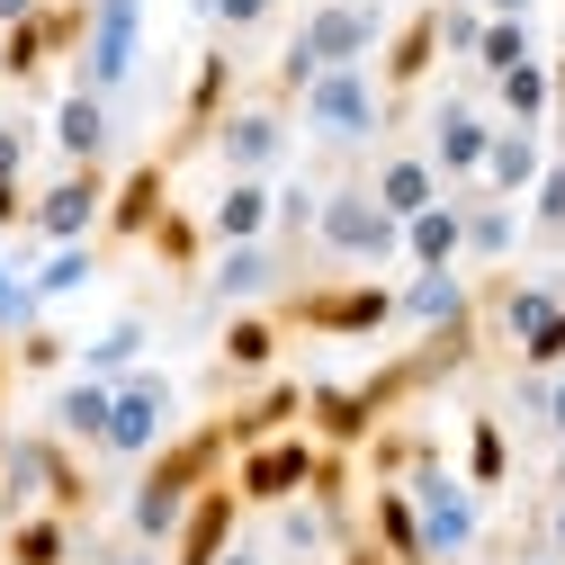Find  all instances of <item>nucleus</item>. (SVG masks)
<instances>
[{
    "label": "nucleus",
    "mask_w": 565,
    "mask_h": 565,
    "mask_svg": "<svg viewBox=\"0 0 565 565\" xmlns=\"http://www.w3.org/2000/svg\"><path fill=\"white\" fill-rule=\"evenodd\" d=\"M225 458H234V431H225V413H216V422H198V431H180V440H162L145 467H135V493H126V539H145V547H171L180 512H189L198 493L225 476Z\"/></svg>",
    "instance_id": "1"
},
{
    "label": "nucleus",
    "mask_w": 565,
    "mask_h": 565,
    "mask_svg": "<svg viewBox=\"0 0 565 565\" xmlns=\"http://www.w3.org/2000/svg\"><path fill=\"white\" fill-rule=\"evenodd\" d=\"M377 45H386V10H377V0H323V10L297 19V36L278 45V73H269L260 99L297 108L315 73H350V63H369Z\"/></svg>",
    "instance_id": "2"
},
{
    "label": "nucleus",
    "mask_w": 565,
    "mask_h": 565,
    "mask_svg": "<svg viewBox=\"0 0 565 565\" xmlns=\"http://www.w3.org/2000/svg\"><path fill=\"white\" fill-rule=\"evenodd\" d=\"M28 512H90V476L82 449L54 440V431H19L0 440V521H28Z\"/></svg>",
    "instance_id": "3"
},
{
    "label": "nucleus",
    "mask_w": 565,
    "mask_h": 565,
    "mask_svg": "<svg viewBox=\"0 0 565 565\" xmlns=\"http://www.w3.org/2000/svg\"><path fill=\"white\" fill-rule=\"evenodd\" d=\"M269 315L288 323V332L369 341V332H386V323H395V288H386V278H315V288H306V278H297V288L278 297Z\"/></svg>",
    "instance_id": "4"
},
{
    "label": "nucleus",
    "mask_w": 565,
    "mask_h": 565,
    "mask_svg": "<svg viewBox=\"0 0 565 565\" xmlns=\"http://www.w3.org/2000/svg\"><path fill=\"white\" fill-rule=\"evenodd\" d=\"M297 117H306V135H315L323 153H360V145L386 135V90H377L369 63H350V73H315L306 99H297Z\"/></svg>",
    "instance_id": "5"
},
{
    "label": "nucleus",
    "mask_w": 565,
    "mask_h": 565,
    "mask_svg": "<svg viewBox=\"0 0 565 565\" xmlns=\"http://www.w3.org/2000/svg\"><path fill=\"white\" fill-rule=\"evenodd\" d=\"M395 243H404V225L369 198V180H332V189L315 198V252H323V260L377 269V260H395Z\"/></svg>",
    "instance_id": "6"
},
{
    "label": "nucleus",
    "mask_w": 565,
    "mask_h": 565,
    "mask_svg": "<svg viewBox=\"0 0 565 565\" xmlns=\"http://www.w3.org/2000/svg\"><path fill=\"white\" fill-rule=\"evenodd\" d=\"M171 413H180V386L162 369H126L108 386V431H99V458L108 467H145L162 440H171Z\"/></svg>",
    "instance_id": "7"
},
{
    "label": "nucleus",
    "mask_w": 565,
    "mask_h": 565,
    "mask_svg": "<svg viewBox=\"0 0 565 565\" xmlns=\"http://www.w3.org/2000/svg\"><path fill=\"white\" fill-rule=\"evenodd\" d=\"M82 36H90V0H36L19 28H0V82L36 90L54 63H82Z\"/></svg>",
    "instance_id": "8"
},
{
    "label": "nucleus",
    "mask_w": 565,
    "mask_h": 565,
    "mask_svg": "<svg viewBox=\"0 0 565 565\" xmlns=\"http://www.w3.org/2000/svg\"><path fill=\"white\" fill-rule=\"evenodd\" d=\"M108 216V171L99 162H63L45 189H28V243L63 252V243H90Z\"/></svg>",
    "instance_id": "9"
},
{
    "label": "nucleus",
    "mask_w": 565,
    "mask_h": 565,
    "mask_svg": "<svg viewBox=\"0 0 565 565\" xmlns=\"http://www.w3.org/2000/svg\"><path fill=\"white\" fill-rule=\"evenodd\" d=\"M288 135H297V108L278 99H234L216 117V135H206V153H216L234 180H269L278 162H288Z\"/></svg>",
    "instance_id": "10"
},
{
    "label": "nucleus",
    "mask_w": 565,
    "mask_h": 565,
    "mask_svg": "<svg viewBox=\"0 0 565 565\" xmlns=\"http://www.w3.org/2000/svg\"><path fill=\"white\" fill-rule=\"evenodd\" d=\"M315 440L306 431H278V440H260V449H234V493H243V512H278V503H297V493L315 484Z\"/></svg>",
    "instance_id": "11"
},
{
    "label": "nucleus",
    "mask_w": 565,
    "mask_h": 565,
    "mask_svg": "<svg viewBox=\"0 0 565 565\" xmlns=\"http://www.w3.org/2000/svg\"><path fill=\"white\" fill-rule=\"evenodd\" d=\"M135 54H145V0H90V36H82V90L117 99L135 82Z\"/></svg>",
    "instance_id": "12"
},
{
    "label": "nucleus",
    "mask_w": 565,
    "mask_h": 565,
    "mask_svg": "<svg viewBox=\"0 0 565 565\" xmlns=\"http://www.w3.org/2000/svg\"><path fill=\"white\" fill-rule=\"evenodd\" d=\"M484 153H493V108L484 99H431V145H422V162L440 171V189L458 180V189H476V171H484Z\"/></svg>",
    "instance_id": "13"
},
{
    "label": "nucleus",
    "mask_w": 565,
    "mask_h": 565,
    "mask_svg": "<svg viewBox=\"0 0 565 565\" xmlns=\"http://www.w3.org/2000/svg\"><path fill=\"white\" fill-rule=\"evenodd\" d=\"M297 288V252H278V243H234L216 252V269H206V306H269V297H288Z\"/></svg>",
    "instance_id": "14"
},
{
    "label": "nucleus",
    "mask_w": 565,
    "mask_h": 565,
    "mask_svg": "<svg viewBox=\"0 0 565 565\" xmlns=\"http://www.w3.org/2000/svg\"><path fill=\"white\" fill-rule=\"evenodd\" d=\"M225 108H234V45H206V54H198V73H189V99H180V126L162 135V153H153V162H189L206 135H216Z\"/></svg>",
    "instance_id": "15"
},
{
    "label": "nucleus",
    "mask_w": 565,
    "mask_h": 565,
    "mask_svg": "<svg viewBox=\"0 0 565 565\" xmlns=\"http://www.w3.org/2000/svg\"><path fill=\"white\" fill-rule=\"evenodd\" d=\"M234 530H243V493L216 476L198 493V503L180 512V530H171V547H162V565H216L225 547H234Z\"/></svg>",
    "instance_id": "16"
},
{
    "label": "nucleus",
    "mask_w": 565,
    "mask_h": 565,
    "mask_svg": "<svg viewBox=\"0 0 565 565\" xmlns=\"http://www.w3.org/2000/svg\"><path fill=\"white\" fill-rule=\"evenodd\" d=\"M171 206V162H135L126 180H108V216H99V243H145Z\"/></svg>",
    "instance_id": "17"
},
{
    "label": "nucleus",
    "mask_w": 565,
    "mask_h": 565,
    "mask_svg": "<svg viewBox=\"0 0 565 565\" xmlns=\"http://www.w3.org/2000/svg\"><path fill=\"white\" fill-rule=\"evenodd\" d=\"M476 315H484L493 332H503V341L521 350L530 332H547V323L565 315V288H556V278H493V288L476 297Z\"/></svg>",
    "instance_id": "18"
},
{
    "label": "nucleus",
    "mask_w": 565,
    "mask_h": 565,
    "mask_svg": "<svg viewBox=\"0 0 565 565\" xmlns=\"http://www.w3.org/2000/svg\"><path fill=\"white\" fill-rule=\"evenodd\" d=\"M395 323H413V332H458V323H476V288L458 269H413L404 288H395Z\"/></svg>",
    "instance_id": "19"
},
{
    "label": "nucleus",
    "mask_w": 565,
    "mask_h": 565,
    "mask_svg": "<svg viewBox=\"0 0 565 565\" xmlns=\"http://www.w3.org/2000/svg\"><path fill=\"white\" fill-rule=\"evenodd\" d=\"M440 63V10H413L395 36H386V73H377V90H386V117L422 90V73Z\"/></svg>",
    "instance_id": "20"
},
{
    "label": "nucleus",
    "mask_w": 565,
    "mask_h": 565,
    "mask_svg": "<svg viewBox=\"0 0 565 565\" xmlns=\"http://www.w3.org/2000/svg\"><path fill=\"white\" fill-rule=\"evenodd\" d=\"M278 341H288V323H278L269 306H243L216 332V377H278Z\"/></svg>",
    "instance_id": "21"
},
{
    "label": "nucleus",
    "mask_w": 565,
    "mask_h": 565,
    "mask_svg": "<svg viewBox=\"0 0 565 565\" xmlns=\"http://www.w3.org/2000/svg\"><path fill=\"white\" fill-rule=\"evenodd\" d=\"M306 422V386L297 377H260L234 413H225V431H234V449H260V440H278V431H297Z\"/></svg>",
    "instance_id": "22"
},
{
    "label": "nucleus",
    "mask_w": 565,
    "mask_h": 565,
    "mask_svg": "<svg viewBox=\"0 0 565 565\" xmlns=\"http://www.w3.org/2000/svg\"><path fill=\"white\" fill-rule=\"evenodd\" d=\"M269 216H278V180H225V198L206 206V243H216V252L269 243Z\"/></svg>",
    "instance_id": "23"
},
{
    "label": "nucleus",
    "mask_w": 565,
    "mask_h": 565,
    "mask_svg": "<svg viewBox=\"0 0 565 565\" xmlns=\"http://www.w3.org/2000/svg\"><path fill=\"white\" fill-rule=\"evenodd\" d=\"M108 145H117L108 99H99V90H63V99H54V153H63V162H99V171H108Z\"/></svg>",
    "instance_id": "24"
},
{
    "label": "nucleus",
    "mask_w": 565,
    "mask_h": 565,
    "mask_svg": "<svg viewBox=\"0 0 565 565\" xmlns=\"http://www.w3.org/2000/svg\"><path fill=\"white\" fill-rule=\"evenodd\" d=\"M369 547L386 565H431V547H422V512L404 484H369Z\"/></svg>",
    "instance_id": "25"
},
{
    "label": "nucleus",
    "mask_w": 565,
    "mask_h": 565,
    "mask_svg": "<svg viewBox=\"0 0 565 565\" xmlns=\"http://www.w3.org/2000/svg\"><path fill=\"white\" fill-rule=\"evenodd\" d=\"M369 198L386 206V216H395V225H413V216H422V206H440L449 189H440V171H431V162H422V153H386V162L369 171Z\"/></svg>",
    "instance_id": "26"
},
{
    "label": "nucleus",
    "mask_w": 565,
    "mask_h": 565,
    "mask_svg": "<svg viewBox=\"0 0 565 565\" xmlns=\"http://www.w3.org/2000/svg\"><path fill=\"white\" fill-rule=\"evenodd\" d=\"M45 431L99 458V431H108V377H63L54 404H45Z\"/></svg>",
    "instance_id": "27"
},
{
    "label": "nucleus",
    "mask_w": 565,
    "mask_h": 565,
    "mask_svg": "<svg viewBox=\"0 0 565 565\" xmlns=\"http://www.w3.org/2000/svg\"><path fill=\"white\" fill-rule=\"evenodd\" d=\"M547 171V145L530 126H493V153H484V171H476V189L484 198H530V180Z\"/></svg>",
    "instance_id": "28"
},
{
    "label": "nucleus",
    "mask_w": 565,
    "mask_h": 565,
    "mask_svg": "<svg viewBox=\"0 0 565 565\" xmlns=\"http://www.w3.org/2000/svg\"><path fill=\"white\" fill-rule=\"evenodd\" d=\"M413 269H458L467 260V206L458 198H440V206H422V216L404 225V243H395Z\"/></svg>",
    "instance_id": "29"
},
{
    "label": "nucleus",
    "mask_w": 565,
    "mask_h": 565,
    "mask_svg": "<svg viewBox=\"0 0 565 565\" xmlns=\"http://www.w3.org/2000/svg\"><path fill=\"white\" fill-rule=\"evenodd\" d=\"M484 99H493V126H547V108H556V82H547V54H530V63H512L503 82H484Z\"/></svg>",
    "instance_id": "30"
},
{
    "label": "nucleus",
    "mask_w": 565,
    "mask_h": 565,
    "mask_svg": "<svg viewBox=\"0 0 565 565\" xmlns=\"http://www.w3.org/2000/svg\"><path fill=\"white\" fill-rule=\"evenodd\" d=\"M0 556L10 565H82V521L73 512H28V521H10Z\"/></svg>",
    "instance_id": "31"
},
{
    "label": "nucleus",
    "mask_w": 565,
    "mask_h": 565,
    "mask_svg": "<svg viewBox=\"0 0 565 565\" xmlns=\"http://www.w3.org/2000/svg\"><path fill=\"white\" fill-rule=\"evenodd\" d=\"M458 476H467L476 493H503V484H512V431H503V413H467V458H458Z\"/></svg>",
    "instance_id": "32"
},
{
    "label": "nucleus",
    "mask_w": 565,
    "mask_h": 565,
    "mask_svg": "<svg viewBox=\"0 0 565 565\" xmlns=\"http://www.w3.org/2000/svg\"><path fill=\"white\" fill-rule=\"evenodd\" d=\"M145 341H153L145 315H117L99 341H82V377H108V386H117L126 369H145Z\"/></svg>",
    "instance_id": "33"
},
{
    "label": "nucleus",
    "mask_w": 565,
    "mask_h": 565,
    "mask_svg": "<svg viewBox=\"0 0 565 565\" xmlns=\"http://www.w3.org/2000/svg\"><path fill=\"white\" fill-rule=\"evenodd\" d=\"M539 45H530V19H484L476 28V54H467V73H476V99H484V82H503L512 63H530Z\"/></svg>",
    "instance_id": "34"
},
{
    "label": "nucleus",
    "mask_w": 565,
    "mask_h": 565,
    "mask_svg": "<svg viewBox=\"0 0 565 565\" xmlns=\"http://www.w3.org/2000/svg\"><path fill=\"white\" fill-rule=\"evenodd\" d=\"M458 206H467V252H476V260H503V252L521 243V216H512V198L458 189Z\"/></svg>",
    "instance_id": "35"
},
{
    "label": "nucleus",
    "mask_w": 565,
    "mask_h": 565,
    "mask_svg": "<svg viewBox=\"0 0 565 565\" xmlns=\"http://www.w3.org/2000/svg\"><path fill=\"white\" fill-rule=\"evenodd\" d=\"M145 243H153V260H162L171 278H198V260L216 252V243H206V216H180V206H162V225H153Z\"/></svg>",
    "instance_id": "36"
},
{
    "label": "nucleus",
    "mask_w": 565,
    "mask_h": 565,
    "mask_svg": "<svg viewBox=\"0 0 565 565\" xmlns=\"http://www.w3.org/2000/svg\"><path fill=\"white\" fill-rule=\"evenodd\" d=\"M90 269H99V243H63V252H45V260L28 269V297H36V306H54V297L90 288Z\"/></svg>",
    "instance_id": "37"
},
{
    "label": "nucleus",
    "mask_w": 565,
    "mask_h": 565,
    "mask_svg": "<svg viewBox=\"0 0 565 565\" xmlns=\"http://www.w3.org/2000/svg\"><path fill=\"white\" fill-rule=\"evenodd\" d=\"M530 234H539V243H565V153L530 180Z\"/></svg>",
    "instance_id": "38"
},
{
    "label": "nucleus",
    "mask_w": 565,
    "mask_h": 565,
    "mask_svg": "<svg viewBox=\"0 0 565 565\" xmlns=\"http://www.w3.org/2000/svg\"><path fill=\"white\" fill-rule=\"evenodd\" d=\"M36 315H45V306H36V297H28V278H19V269H10V252H0V332H28V323H36Z\"/></svg>",
    "instance_id": "39"
},
{
    "label": "nucleus",
    "mask_w": 565,
    "mask_h": 565,
    "mask_svg": "<svg viewBox=\"0 0 565 565\" xmlns=\"http://www.w3.org/2000/svg\"><path fill=\"white\" fill-rule=\"evenodd\" d=\"M198 10L216 19L225 36H252V28H269V19H278V0H198Z\"/></svg>",
    "instance_id": "40"
},
{
    "label": "nucleus",
    "mask_w": 565,
    "mask_h": 565,
    "mask_svg": "<svg viewBox=\"0 0 565 565\" xmlns=\"http://www.w3.org/2000/svg\"><path fill=\"white\" fill-rule=\"evenodd\" d=\"M63 360H73V341H63V332H45V323L19 332V369H28V377H45V369H63Z\"/></svg>",
    "instance_id": "41"
},
{
    "label": "nucleus",
    "mask_w": 565,
    "mask_h": 565,
    "mask_svg": "<svg viewBox=\"0 0 565 565\" xmlns=\"http://www.w3.org/2000/svg\"><path fill=\"white\" fill-rule=\"evenodd\" d=\"M28 153H36V126L28 117H0V180H28Z\"/></svg>",
    "instance_id": "42"
},
{
    "label": "nucleus",
    "mask_w": 565,
    "mask_h": 565,
    "mask_svg": "<svg viewBox=\"0 0 565 565\" xmlns=\"http://www.w3.org/2000/svg\"><path fill=\"white\" fill-rule=\"evenodd\" d=\"M82 565H162V547H145V539H99V547H82Z\"/></svg>",
    "instance_id": "43"
},
{
    "label": "nucleus",
    "mask_w": 565,
    "mask_h": 565,
    "mask_svg": "<svg viewBox=\"0 0 565 565\" xmlns=\"http://www.w3.org/2000/svg\"><path fill=\"white\" fill-rule=\"evenodd\" d=\"M539 440H556V458H565V369L547 377V404H539Z\"/></svg>",
    "instance_id": "44"
},
{
    "label": "nucleus",
    "mask_w": 565,
    "mask_h": 565,
    "mask_svg": "<svg viewBox=\"0 0 565 565\" xmlns=\"http://www.w3.org/2000/svg\"><path fill=\"white\" fill-rule=\"evenodd\" d=\"M0 234H28V180H0Z\"/></svg>",
    "instance_id": "45"
},
{
    "label": "nucleus",
    "mask_w": 565,
    "mask_h": 565,
    "mask_svg": "<svg viewBox=\"0 0 565 565\" xmlns=\"http://www.w3.org/2000/svg\"><path fill=\"white\" fill-rule=\"evenodd\" d=\"M539 547L565 556V484H556V503H547V521H539Z\"/></svg>",
    "instance_id": "46"
},
{
    "label": "nucleus",
    "mask_w": 565,
    "mask_h": 565,
    "mask_svg": "<svg viewBox=\"0 0 565 565\" xmlns=\"http://www.w3.org/2000/svg\"><path fill=\"white\" fill-rule=\"evenodd\" d=\"M216 565H278V556H269V547H252V539H234V547H225Z\"/></svg>",
    "instance_id": "47"
},
{
    "label": "nucleus",
    "mask_w": 565,
    "mask_h": 565,
    "mask_svg": "<svg viewBox=\"0 0 565 565\" xmlns=\"http://www.w3.org/2000/svg\"><path fill=\"white\" fill-rule=\"evenodd\" d=\"M539 0H484V19H530Z\"/></svg>",
    "instance_id": "48"
},
{
    "label": "nucleus",
    "mask_w": 565,
    "mask_h": 565,
    "mask_svg": "<svg viewBox=\"0 0 565 565\" xmlns=\"http://www.w3.org/2000/svg\"><path fill=\"white\" fill-rule=\"evenodd\" d=\"M341 565H386V556H377L369 539H350V547H341Z\"/></svg>",
    "instance_id": "49"
},
{
    "label": "nucleus",
    "mask_w": 565,
    "mask_h": 565,
    "mask_svg": "<svg viewBox=\"0 0 565 565\" xmlns=\"http://www.w3.org/2000/svg\"><path fill=\"white\" fill-rule=\"evenodd\" d=\"M547 82H556V108H547V117H565V54L547 63Z\"/></svg>",
    "instance_id": "50"
},
{
    "label": "nucleus",
    "mask_w": 565,
    "mask_h": 565,
    "mask_svg": "<svg viewBox=\"0 0 565 565\" xmlns=\"http://www.w3.org/2000/svg\"><path fill=\"white\" fill-rule=\"evenodd\" d=\"M28 10H36V0H0V28H19Z\"/></svg>",
    "instance_id": "51"
},
{
    "label": "nucleus",
    "mask_w": 565,
    "mask_h": 565,
    "mask_svg": "<svg viewBox=\"0 0 565 565\" xmlns=\"http://www.w3.org/2000/svg\"><path fill=\"white\" fill-rule=\"evenodd\" d=\"M521 565H565V556H547V547H539V539H530V547H521Z\"/></svg>",
    "instance_id": "52"
},
{
    "label": "nucleus",
    "mask_w": 565,
    "mask_h": 565,
    "mask_svg": "<svg viewBox=\"0 0 565 565\" xmlns=\"http://www.w3.org/2000/svg\"><path fill=\"white\" fill-rule=\"evenodd\" d=\"M449 10H476V19H484V0H449Z\"/></svg>",
    "instance_id": "53"
},
{
    "label": "nucleus",
    "mask_w": 565,
    "mask_h": 565,
    "mask_svg": "<svg viewBox=\"0 0 565 565\" xmlns=\"http://www.w3.org/2000/svg\"><path fill=\"white\" fill-rule=\"evenodd\" d=\"M0 565H10V556H0Z\"/></svg>",
    "instance_id": "54"
}]
</instances>
